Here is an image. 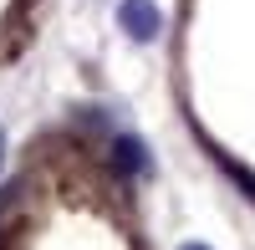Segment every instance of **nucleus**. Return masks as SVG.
Listing matches in <instances>:
<instances>
[{"mask_svg": "<svg viewBox=\"0 0 255 250\" xmlns=\"http://www.w3.org/2000/svg\"><path fill=\"white\" fill-rule=\"evenodd\" d=\"M118 20H123V31L133 36V41H153L158 26H163V15H158L153 0H123V5H118Z\"/></svg>", "mask_w": 255, "mask_h": 250, "instance_id": "1", "label": "nucleus"}, {"mask_svg": "<svg viewBox=\"0 0 255 250\" xmlns=\"http://www.w3.org/2000/svg\"><path fill=\"white\" fill-rule=\"evenodd\" d=\"M113 158H118L123 174H143V169H148V153H143L138 138H118V143H113Z\"/></svg>", "mask_w": 255, "mask_h": 250, "instance_id": "2", "label": "nucleus"}, {"mask_svg": "<svg viewBox=\"0 0 255 250\" xmlns=\"http://www.w3.org/2000/svg\"><path fill=\"white\" fill-rule=\"evenodd\" d=\"M0 163H5V133H0Z\"/></svg>", "mask_w": 255, "mask_h": 250, "instance_id": "3", "label": "nucleus"}, {"mask_svg": "<svg viewBox=\"0 0 255 250\" xmlns=\"http://www.w3.org/2000/svg\"><path fill=\"white\" fill-rule=\"evenodd\" d=\"M179 250H209V245H179Z\"/></svg>", "mask_w": 255, "mask_h": 250, "instance_id": "4", "label": "nucleus"}]
</instances>
